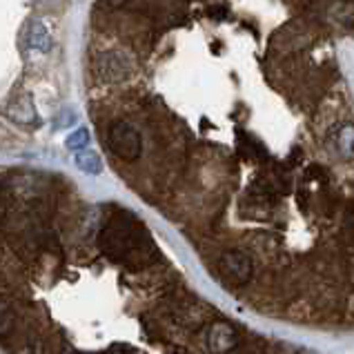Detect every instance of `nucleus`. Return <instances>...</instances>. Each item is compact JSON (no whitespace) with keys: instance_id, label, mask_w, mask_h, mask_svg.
Here are the masks:
<instances>
[{"instance_id":"nucleus-7","label":"nucleus","mask_w":354,"mask_h":354,"mask_svg":"<svg viewBox=\"0 0 354 354\" xmlns=\"http://www.w3.org/2000/svg\"><path fill=\"white\" fill-rule=\"evenodd\" d=\"M27 40H29V45H32L34 49H38V52H43V54H47L49 49H52V36H49V32L40 20H32V23H29Z\"/></svg>"},{"instance_id":"nucleus-2","label":"nucleus","mask_w":354,"mask_h":354,"mask_svg":"<svg viewBox=\"0 0 354 354\" xmlns=\"http://www.w3.org/2000/svg\"><path fill=\"white\" fill-rule=\"evenodd\" d=\"M134 72V63L123 52H103L94 58V74L105 83H120Z\"/></svg>"},{"instance_id":"nucleus-3","label":"nucleus","mask_w":354,"mask_h":354,"mask_svg":"<svg viewBox=\"0 0 354 354\" xmlns=\"http://www.w3.org/2000/svg\"><path fill=\"white\" fill-rule=\"evenodd\" d=\"M203 339H205V346L207 350L212 352H216V354H223V352H232L236 348V332L234 328L230 326V323L225 321H216V323H212V326L203 332Z\"/></svg>"},{"instance_id":"nucleus-10","label":"nucleus","mask_w":354,"mask_h":354,"mask_svg":"<svg viewBox=\"0 0 354 354\" xmlns=\"http://www.w3.org/2000/svg\"><path fill=\"white\" fill-rule=\"evenodd\" d=\"M125 3H127V0H105V5L109 9H118V7H123Z\"/></svg>"},{"instance_id":"nucleus-9","label":"nucleus","mask_w":354,"mask_h":354,"mask_svg":"<svg viewBox=\"0 0 354 354\" xmlns=\"http://www.w3.org/2000/svg\"><path fill=\"white\" fill-rule=\"evenodd\" d=\"M87 143H89V131H87V129H76V131H72V134H69L67 140H65L67 149H72V151L85 149Z\"/></svg>"},{"instance_id":"nucleus-11","label":"nucleus","mask_w":354,"mask_h":354,"mask_svg":"<svg viewBox=\"0 0 354 354\" xmlns=\"http://www.w3.org/2000/svg\"><path fill=\"white\" fill-rule=\"evenodd\" d=\"M230 354H259V352H254V350H250V348H234Z\"/></svg>"},{"instance_id":"nucleus-4","label":"nucleus","mask_w":354,"mask_h":354,"mask_svg":"<svg viewBox=\"0 0 354 354\" xmlns=\"http://www.w3.org/2000/svg\"><path fill=\"white\" fill-rule=\"evenodd\" d=\"M252 270L254 268H252L250 257L239 250H230L221 257V272L234 283H245L252 277Z\"/></svg>"},{"instance_id":"nucleus-8","label":"nucleus","mask_w":354,"mask_h":354,"mask_svg":"<svg viewBox=\"0 0 354 354\" xmlns=\"http://www.w3.org/2000/svg\"><path fill=\"white\" fill-rule=\"evenodd\" d=\"M74 163L80 171H85V174H100L103 171V160H100V156L96 154L94 149H80L76 151V156H74Z\"/></svg>"},{"instance_id":"nucleus-1","label":"nucleus","mask_w":354,"mask_h":354,"mask_svg":"<svg viewBox=\"0 0 354 354\" xmlns=\"http://www.w3.org/2000/svg\"><path fill=\"white\" fill-rule=\"evenodd\" d=\"M107 143H109V149L123 160H136L140 156V151H143L140 134L136 131V127H131L125 120H118V123L109 127Z\"/></svg>"},{"instance_id":"nucleus-5","label":"nucleus","mask_w":354,"mask_h":354,"mask_svg":"<svg viewBox=\"0 0 354 354\" xmlns=\"http://www.w3.org/2000/svg\"><path fill=\"white\" fill-rule=\"evenodd\" d=\"M330 145L343 160H354V125L343 123L330 129Z\"/></svg>"},{"instance_id":"nucleus-12","label":"nucleus","mask_w":354,"mask_h":354,"mask_svg":"<svg viewBox=\"0 0 354 354\" xmlns=\"http://www.w3.org/2000/svg\"><path fill=\"white\" fill-rule=\"evenodd\" d=\"M277 354H299V352L290 350V348H281V350H277Z\"/></svg>"},{"instance_id":"nucleus-6","label":"nucleus","mask_w":354,"mask_h":354,"mask_svg":"<svg viewBox=\"0 0 354 354\" xmlns=\"http://www.w3.org/2000/svg\"><path fill=\"white\" fill-rule=\"evenodd\" d=\"M7 118L12 120V123L16 125H38L40 120H38V114H36V105H34V100L29 98L27 94L25 96H20L16 98L12 105L7 107Z\"/></svg>"}]
</instances>
